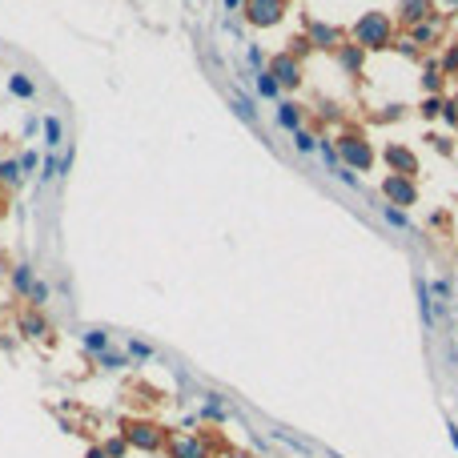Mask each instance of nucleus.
I'll return each mask as SVG.
<instances>
[{"instance_id":"39448f33","label":"nucleus","mask_w":458,"mask_h":458,"mask_svg":"<svg viewBox=\"0 0 458 458\" xmlns=\"http://www.w3.org/2000/svg\"><path fill=\"white\" fill-rule=\"evenodd\" d=\"M241 16H246L253 28H273V25H282L285 0H246V4H241Z\"/></svg>"},{"instance_id":"79ce46f5","label":"nucleus","mask_w":458,"mask_h":458,"mask_svg":"<svg viewBox=\"0 0 458 458\" xmlns=\"http://www.w3.org/2000/svg\"><path fill=\"white\" fill-rule=\"evenodd\" d=\"M222 458H258V454H246V450H225Z\"/></svg>"},{"instance_id":"c85d7f7f","label":"nucleus","mask_w":458,"mask_h":458,"mask_svg":"<svg viewBox=\"0 0 458 458\" xmlns=\"http://www.w3.org/2000/svg\"><path fill=\"white\" fill-rule=\"evenodd\" d=\"M45 145L49 149L61 145V117H45Z\"/></svg>"},{"instance_id":"423d86ee","label":"nucleus","mask_w":458,"mask_h":458,"mask_svg":"<svg viewBox=\"0 0 458 458\" xmlns=\"http://www.w3.org/2000/svg\"><path fill=\"white\" fill-rule=\"evenodd\" d=\"M382 197L390 201V205H414L418 201V185H414V177H398V173H386L382 177Z\"/></svg>"},{"instance_id":"c756f323","label":"nucleus","mask_w":458,"mask_h":458,"mask_svg":"<svg viewBox=\"0 0 458 458\" xmlns=\"http://www.w3.org/2000/svg\"><path fill=\"white\" fill-rule=\"evenodd\" d=\"M438 69H442L446 76H458V45H450V49L442 52V61H438Z\"/></svg>"},{"instance_id":"f704fd0d","label":"nucleus","mask_w":458,"mask_h":458,"mask_svg":"<svg viewBox=\"0 0 458 458\" xmlns=\"http://www.w3.org/2000/svg\"><path fill=\"white\" fill-rule=\"evenodd\" d=\"M246 57H249V64H253L258 73H261V69H265V52H261L258 45H249V49H246Z\"/></svg>"},{"instance_id":"cd10ccee","label":"nucleus","mask_w":458,"mask_h":458,"mask_svg":"<svg viewBox=\"0 0 458 458\" xmlns=\"http://www.w3.org/2000/svg\"><path fill=\"white\" fill-rule=\"evenodd\" d=\"M430 297H434V310H442L446 297H450V282H446V277H434V282H430Z\"/></svg>"},{"instance_id":"aec40b11","label":"nucleus","mask_w":458,"mask_h":458,"mask_svg":"<svg viewBox=\"0 0 458 458\" xmlns=\"http://www.w3.org/2000/svg\"><path fill=\"white\" fill-rule=\"evenodd\" d=\"M201 418H205V422H225V418H229V410H225L222 394H210V398H205V406H201Z\"/></svg>"},{"instance_id":"ea45409f","label":"nucleus","mask_w":458,"mask_h":458,"mask_svg":"<svg viewBox=\"0 0 458 458\" xmlns=\"http://www.w3.org/2000/svg\"><path fill=\"white\" fill-rule=\"evenodd\" d=\"M40 177H45V181H49V177H57V157H45V173H40Z\"/></svg>"},{"instance_id":"37998d69","label":"nucleus","mask_w":458,"mask_h":458,"mask_svg":"<svg viewBox=\"0 0 458 458\" xmlns=\"http://www.w3.org/2000/svg\"><path fill=\"white\" fill-rule=\"evenodd\" d=\"M241 4H246V0H225V8H229V13H237Z\"/></svg>"},{"instance_id":"bb28decb","label":"nucleus","mask_w":458,"mask_h":458,"mask_svg":"<svg viewBox=\"0 0 458 458\" xmlns=\"http://www.w3.org/2000/svg\"><path fill=\"white\" fill-rule=\"evenodd\" d=\"M52 297V290H49V282H33V290H28V306L33 310H45V302Z\"/></svg>"},{"instance_id":"f8f14e48","label":"nucleus","mask_w":458,"mask_h":458,"mask_svg":"<svg viewBox=\"0 0 458 458\" xmlns=\"http://www.w3.org/2000/svg\"><path fill=\"white\" fill-rule=\"evenodd\" d=\"M442 28H446V16L442 13H430L422 25L410 28V40H414V45H434V40L442 37Z\"/></svg>"},{"instance_id":"4468645a","label":"nucleus","mask_w":458,"mask_h":458,"mask_svg":"<svg viewBox=\"0 0 458 458\" xmlns=\"http://www.w3.org/2000/svg\"><path fill=\"white\" fill-rule=\"evenodd\" d=\"M338 64L346 69L350 76H362V64H366V49L362 45H354V40H342V49H338Z\"/></svg>"},{"instance_id":"473e14b6","label":"nucleus","mask_w":458,"mask_h":458,"mask_svg":"<svg viewBox=\"0 0 458 458\" xmlns=\"http://www.w3.org/2000/svg\"><path fill=\"white\" fill-rule=\"evenodd\" d=\"M442 105H446V97H426L422 117H426V121H438V117H442Z\"/></svg>"},{"instance_id":"49530a36","label":"nucleus","mask_w":458,"mask_h":458,"mask_svg":"<svg viewBox=\"0 0 458 458\" xmlns=\"http://www.w3.org/2000/svg\"><path fill=\"white\" fill-rule=\"evenodd\" d=\"M450 4H458V0H450Z\"/></svg>"},{"instance_id":"b1692460","label":"nucleus","mask_w":458,"mask_h":458,"mask_svg":"<svg viewBox=\"0 0 458 458\" xmlns=\"http://www.w3.org/2000/svg\"><path fill=\"white\" fill-rule=\"evenodd\" d=\"M101 450H105V458H125L129 454V442H125V434L117 430V434H109V438L101 442Z\"/></svg>"},{"instance_id":"e433bc0d","label":"nucleus","mask_w":458,"mask_h":458,"mask_svg":"<svg viewBox=\"0 0 458 458\" xmlns=\"http://www.w3.org/2000/svg\"><path fill=\"white\" fill-rule=\"evenodd\" d=\"M394 49L402 52V57H410V61H418V45H414V40H394Z\"/></svg>"},{"instance_id":"2eb2a0df","label":"nucleus","mask_w":458,"mask_h":458,"mask_svg":"<svg viewBox=\"0 0 458 458\" xmlns=\"http://www.w3.org/2000/svg\"><path fill=\"white\" fill-rule=\"evenodd\" d=\"M277 125H282V129H290V133H297V129H302V105L282 101V105H277Z\"/></svg>"},{"instance_id":"c9c22d12","label":"nucleus","mask_w":458,"mask_h":458,"mask_svg":"<svg viewBox=\"0 0 458 458\" xmlns=\"http://www.w3.org/2000/svg\"><path fill=\"white\" fill-rule=\"evenodd\" d=\"M442 121L450 125V129H458V109H454V101L446 97V105H442Z\"/></svg>"},{"instance_id":"7c9ffc66","label":"nucleus","mask_w":458,"mask_h":458,"mask_svg":"<svg viewBox=\"0 0 458 458\" xmlns=\"http://www.w3.org/2000/svg\"><path fill=\"white\" fill-rule=\"evenodd\" d=\"M294 145H297V153H314V149H318V137H314L310 129H297V133H294Z\"/></svg>"},{"instance_id":"1a4fd4ad","label":"nucleus","mask_w":458,"mask_h":458,"mask_svg":"<svg viewBox=\"0 0 458 458\" xmlns=\"http://www.w3.org/2000/svg\"><path fill=\"white\" fill-rule=\"evenodd\" d=\"M16 326H21V334L33 338V342H45V338L52 334V326H49V318H45V310H33V306L16 314Z\"/></svg>"},{"instance_id":"4be33fe9","label":"nucleus","mask_w":458,"mask_h":458,"mask_svg":"<svg viewBox=\"0 0 458 458\" xmlns=\"http://www.w3.org/2000/svg\"><path fill=\"white\" fill-rule=\"evenodd\" d=\"M258 93H261L265 101H277V97H282V85L273 81L270 69H261V73H258Z\"/></svg>"},{"instance_id":"9d476101","label":"nucleus","mask_w":458,"mask_h":458,"mask_svg":"<svg viewBox=\"0 0 458 458\" xmlns=\"http://www.w3.org/2000/svg\"><path fill=\"white\" fill-rule=\"evenodd\" d=\"M382 157H386V165H390V173H398V177H414V173H418V157H414L406 145H386Z\"/></svg>"},{"instance_id":"a878e982","label":"nucleus","mask_w":458,"mask_h":458,"mask_svg":"<svg viewBox=\"0 0 458 458\" xmlns=\"http://www.w3.org/2000/svg\"><path fill=\"white\" fill-rule=\"evenodd\" d=\"M229 105H234V113H237V117H241V121L258 125V109H253V101H249V97H241V93H234V101H229Z\"/></svg>"},{"instance_id":"20e7f679","label":"nucleus","mask_w":458,"mask_h":458,"mask_svg":"<svg viewBox=\"0 0 458 458\" xmlns=\"http://www.w3.org/2000/svg\"><path fill=\"white\" fill-rule=\"evenodd\" d=\"M334 149H338V161L346 165V169H354V173L374 169V149H370V141H366L362 133H342Z\"/></svg>"},{"instance_id":"f257e3e1","label":"nucleus","mask_w":458,"mask_h":458,"mask_svg":"<svg viewBox=\"0 0 458 458\" xmlns=\"http://www.w3.org/2000/svg\"><path fill=\"white\" fill-rule=\"evenodd\" d=\"M121 434H125V442H129V450H141V454H157V450L169 446V430L153 418H125Z\"/></svg>"},{"instance_id":"a18cd8bd","label":"nucleus","mask_w":458,"mask_h":458,"mask_svg":"<svg viewBox=\"0 0 458 458\" xmlns=\"http://www.w3.org/2000/svg\"><path fill=\"white\" fill-rule=\"evenodd\" d=\"M450 101H454V109H458V97H450Z\"/></svg>"},{"instance_id":"72a5a7b5","label":"nucleus","mask_w":458,"mask_h":458,"mask_svg":"<svg viewBox=\"0 0 458 458\" xmlns=\"http://www.w3.org/2000/svg\"><path fill=\"white\" fill-rule=\"evenodd\" d=\"M129 358L149 362V358H153V346H145V342H137V338H133V342H129Z\"/></svg>"},{"instance_id":"6ab92c4d","label":"nucleus","mask_w":458,"mask_h":458,"mask_svg":"<svg viewBox=\"0 0 458 458\" xmlns=\"http://www.w3.org/2000/svg\"><path fill=\"white\" fill-rule=\"evenodd\" d=\"M8 93L21 97V101H33V97H37V85H33L25 73H13V76H8Z\"/></svg>"},{"instance_id":"0eeeda50","label":"nucleus","mask_w":458,"mask_h":458,"mask_svg":"<svg viewBox=\"0 0 458 458\" xmlns=\"http://www.w3.org/2000/svg\"><path fill=\"white\" fill-rule=\"evenodd\" d=\"M265 69L273 73V81H277L282 88H297V85H302V61H297V57H290V52H277Z\"/></svg>"},{"instance_id":"f3484780","label":"nucleus","mask_w":458,"mask_h":458,"mask_svg":"<svg viewBox=\"0 0 458 458\" xmlns=\"http://www.w3.org/2000/svg\"><path fill=\"white\" fill-rule=\"evenodd\" d=\"M442 81H446V73L438 69V61H426V73H422V88H426L430 97H442Z\"/></svg>"},{"instance_id":"4c0bfd02","label":"nucleus","mask_w":458,"mask_h":458,"mask_svg":"<svg viewBox=\"0 0 458 458\" xmlns=\"http://www.w3.org/2000/svg\"><path fill=\"white\" fill-rule=\"evenodd\" d=\"M16 161H21V169H28V173H33V169H37V165H40V157H37V153H33V149H25V153H21Z\"/></svg>"},{"instance_id":"7ed1b4c3","label":"nucleus","mask_w":458,"mask_h":458,"mask_svg":"<svg viewBox=\"0 0 458 458\" xmlns=\"http://www.w3.org/2000/svg\"><path fill=\"white\" fill-rule=\"evenodd\" d=\"M229 446L217 438L213 442V434H169V446H165V454L169 458H222Z\"/></svg>"},{"instance_id":"de8ad7c7","label":"nucleus","mask_w":458,"mask_h":458,"mask_svg":"<svg viewBox=\"0 0 458 458\" xmlns=\"http://www.w3.org/2000/svg\"><path fill=\"white\" fill-rule=\"evenodd\" d=\"M285 4H290V0H285Z\"/></svg>"},{"instance_id":"a19ab883","label":"nucleus","mask_w":458,"mask_h":458,"mask_svg":"<svg viewBox=\"0 0 458 458\" xmlns=\"http://www.w3.org/2000/svg\"><path fill=\"white\" fill-rule=\"evenodd\" d=\"M446 430H450V446L458 450V422H446Z\"/></svg>"},{"instance_id":"5701e85b","label":"nucleus","mask_w":458,"mask_h":458,"mask_svg":"<svg viewBox=\"0 0 458 458\" xmlns=\"http://www.w3.org/2000/svg\"><path fill=\"white\" fill-rule=\"evenodd\" d=\"M378 213L386 217V225H394V229H402V234H410V217L398 205H378Z\"/></svg>"},{"instance_id":"f03ea898","label":"nucleus","mask_w":458,"mask_h":458,"mask_svg":"<svg viewBox=\"0 0 458 458\" xmlns=\"http://www.w3.org/2000/svg\"><path fill=\"white\" fill-rule=\"evenodd\" d=\"M354 45H362L366 52H378V49H390L394 45V21L386 13H362L354 33H350Z\"/></svg>"},{"instance_id":"412c9836","label":"nucleus","mask_w":458,"mask_h":458,"mask_svg":"<svg viewBox=\"0 0 458 458\" xmlns=\"http://www.w3.org/2000/svg\"><path fill=\"white\" fill-rule=\"evenodd\" d=\"M21 177H25V169H21L16 157H4L0 161V185H21Z\"/></svg>"},{"instance_id":"c03bdc74","label":"nucleus","mask_w":458,"mask_h":458,"mask_svg":"<svg viewBox=\"0 0 458 458\" xmlns=\"http://www.w3.org/2000/svg\"><path fill=\"white\" fill-rule=\"evenodd\" d=\"M88 458H105V450L101 446H88Z\"/></svg>"},{"instance_id":"393cba45","label":"nucleus","mask_w":458,"mask_h":458,"mask_svg":"<svg viewBox=\"0 0 458 458\" xmlns=\"http://www.w3.org/2000/svg\"><path fill=\"white\" fill-rule=\"evenodd\" d=\"M93 362H97V366H105V370H121V366H129V354H121V350L109 346L105 354H97Z\"/></svg>"},{"instance_id":"9b49d317","label":"nucleus","mask_w":458,"mask_h":458,"mask_svg":"<svg viewBox=\"0 0 458 458\" xmlns=\"http://www.w3.org/2000/svg\"><path fill=\"white\" fill-rule=\"evenodd\" d=\"M414 290H418V314H422V326L426 330H438V310H434V297H430V282L414 273Z\"/></svg>"},{"instance_id":"dca6fc26","label":"nucleus","mask_w":458,"mask_h":458,"mask_svg":"<svg viewBox=\"0 0 458 458\" xmlns=\"http://www.w3.org/2000/svg\"><path fill=\"white\" fill-rule=\"evenodd\" d=\"M81 346L97 358V354H105V350L113 346V338H109V330H85V334H81Z\"/></svg>"},{"instance_id":"58836bf2","label":"nucleus","mask_w":458,"mask_h":458,"mask_svg":"<svg viewBox=\"0 0 458 458\" xmlns=\"http://www.w3.org/2000/svg\"><path fill=\"white\" fill-rule=\"evenodd\" d=\"M426 141H430V145L438 149V153H442V157H446V153H450V149H454V145H450V141H442V137H426Z\"/></svg>"},{"instance_id":"ddd939ff","label":"nucleus","mask_w":458,"mask_h":458,"mask_svg":"<svg viewBox=\"0 0 458 458\" xmlns=\"http://www.w3.org/2000/svg\"><path fill=\"white\" fill-rule=\"evenodd\" d=\"M434 8H430V0H398V21L406 28H414V25H422L426 16H430Z\"/></svg>"},{"instance_id":"a211bd4d","label":"nucleus","mask_w":458,"mask_h":458,"mask_svg":"<svg viewBox=\"0 0 458 458\" xmlns=\"http://www.w3.org/2000/svg\"><path fill=\"white\" fill-rule=\"evenodd\" d=\"M33 282H37V277H33V265H28V261H21V265L13 270V294L16 297H28Z\"/></svg>"},{"instance_id":"2f4dec72","label":"nucleus","mask_w":458,"mask_h":458,"mask_svg":"<svg viewBox=\"0 0 458 458\" xmlns=\"http://www.w3.org/2000/svg\"><path fill=\"white\" fill-rule=\"evenodd\" d=\"M290 57H297V61H302V57H306V52H314V45H310V37H306V33H302V37H294L290 40Z\"/></svg>"},{"instance_id":"6e6552de","label":"nucleus","mask_w":458,"mask_h":458,"mask_svg":"<svg viewBox=\"0 0 458 458\" xmlns=\"http://www.w3.org/2000/svg\"><path fill=\"white\" fill-rule=\"evenodd\" d=\"M306 37H310L314 49L338 52V49H342V40H346V33L334 28V25H322V21H306Z\"/></svg>"}]
</instances>
